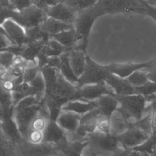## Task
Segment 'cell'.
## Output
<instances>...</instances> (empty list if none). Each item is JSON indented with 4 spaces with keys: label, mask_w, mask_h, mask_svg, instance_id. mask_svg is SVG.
<instances>
[{
    "label": "cell",
    "mask_w": 156,
    "mask_h": 156,
    "mask_svg": "<svg viewBox=\"0 0 156 156\" xmlns=\"http://www.w3.org/2000/svg\"><path fill=\"white\" fill-rule=\"evenodd\" d=\"M116 97L119 102L117 112L128 125L129 127L132 122L131 119L137 121L143 117L148 102L146 96L136 94Z\"/></svg>",
    "instance_id": "obj_1"
},
{
    "label": "cell",
    "mask_w": 156,
    "mask_h": 156,
    "mask_svg": "<svg viewBox=\"0 0 156 156\" xmlns=\"http://www.w3.org/2000/svg\"><path fill=\"white\" fill-rule=\"evenodd\" d=\"M88 146L94 155H119L123 150L116 135L103 133L97 129L88 134Z\"/></svg>",
    "instance_id": "obj_2"
},
{
    "label": "cell",
    "mask_w": 156,
    "mask_h": 156,
    "mask_svg": "<svg viewBox=\"0 0 156 156\" xmlns=\"http://www.w3.org/2000/svg\"><path fill=\"white\" fill-rule=\"evenodd\" d=\"M100 17L94 6L77 14L74 23L76 33V43L73 49L87 51V47L93 25Z\"/></svg>",
    "instance_id": "obj_3"
},
{
    "label": "cell",
    "mask_w": 156,
    "mask_h": 156,
    "mask_svg": "<svg viewBox=\"0 0 156 156\" xmlns=\"http://www.w3.org/2000/svg\"><path fill=\"white\" fill-rule=\"evenodd\" d=\"M145 2L138 0H98L96 5L104 15L139 14L146 15Z\"/></svg>",
    "instance_id": "obj_4"
},
{
    "label": "cell",
    "mask_w": 156,
    "mask_h": 156,
    "mask_svg": "<svg viewBox=\"0 0 156 156\" xmlns=\"http://www.w3.org/2000/svg\"><path fill=\"white\" fill-rule=\"evenodd\" d=\"M109 73L105 65H102L96 62L87 54L85 70L78 78L77 86L79 88L86 85L105 83Z\"/></svg>",
    "instance_id": "obj_5"
},
{
    "label": "cell",
    "mask_w": 156,
    "mask_h": 156,
    "mask_svg": "<svg viewBox=\"0 0 156 156\" xmlns=\"http://www.w3.org/2000/svg\"><path fill=\"white\" fill-rule=\"evenodd\" d=\"M42 107L40 104L30 107L22 111L15 112L13 119L16 122L20 133L24 140L28 141L31 130V125L34 119L39 115Z\"/></svg>",
    "instance_id": "obj_6"
},
{
    "label": "cell",
    "mask_w": 156,
    "mask_h": 156,
    "mask_svg": "<svg viewBox=\"0 0 156 156\" xmlns=\"http://www.w3.org/2000/svg\"><path fill=\"white\" fill-rule=\"evenodd\" d=\"M47 17L46 12L34 4L19 11L16 22L25 29L41 26Z\"/></svg>",
    "instance_id": "obj_7"
},
{
    "label": "cell",
    "mask_w": 156,
    "mask_h": 156,
    "mask_svg": "<svg viewBox=\"0 0 156 156\" xmlns=\"http://www.w3.org/2000/svg\"><path fill=\"white\" fill-rule=\"evenodd\" d=\"M43 133L42 142L54 145L57 150L65 147L69 143L66 132L55 120H48Z\"/></svg>",
    "instance_id": "obj_8"
},
{
    "label": "cell",
    "mask_w": 156,
    "mask_h": 156,
    "mask_svg": "<svg viewBox=\"0 0 156 156\" xmlns=\"http://www.w3.org/2000/svg\"><path fill=\"white\" fill-rule=\"evenodd\" d=\"M105 94L117 96L113 90L105 83L86 85L78 88L74 100L92 102Z\"/></svg>",
    "instance_id": "obj_9"
},
{
    "label": "cell",
    "mask_w": 156,
    "mask_h": 156,
    "mask_svg": "<svg viewBox=\"0 0 156 156\" xmlns=\"http://www.w3.org/2000/svg\"><path fill=\"white\" fill-rule=\"evenodd\" d=\"M155 59L144 62L111 63L105 65L108 71L122 78H126L136 71L154 66Z\"/></svg>",
    "instance_id": "obj_10"
},
{
    "label": "cell",
    "mask_w": 156,
    "mask_h": 156,
    "mask_svg": "<svg viewBox=\"0 0 156 156\" xmlns=\"http://www.w3.org/2000/svg\"><path fill=\"white\" fill-rule=\"evenodd\" d=\"M1 32L9 38L13 45L27 44L25 28L13 20L8 19L1 23Z\"/></svg>",
    "instance_id": "obj_11"
},
{
    "label": "cell",
    "mask_w": 156,
    "mask_h": 156,
    "mask_svg": "<svg viewBox=\"0 0 156 156\" xmlns=\"http://www.w3.org/2000/svg\"><path fill=\"white\" fill-rule=\"evenodd\" d=\"M149 136L145 132L133 126L129 127L123 133L117 135L119 141L125 149L140 145Z\"/></svg>",
    "instance_id": "obj_12"
},
{
    "label": "cell",
    "mask_w": 156,
    "mask_h": 156,
    "mask_svg": "<svg viewBox=\"0 0 156 156\" xmlns=\"http://www.w3.org/2000/svg\"><path fill=\"white\" fill-rule=\"evenodd\" d=\"M105 83L114 91L117 96H124L138 94L126 78H122L114 74L108 76Z\"/></svg>",
    "instance_id": "obj_13"
},
{
    "label": "cell",
    "mask_w": 156,
    "mask_h": 156,
    "mask_svg": "<svg viewBox=\"0 0 156 156\" xmlns=\"http://www.w3.org/2000/svg\"><path fill=\"white\" fill-rule=\"evenodd\" d=\"M77 12L61 1L58 4L49 8L46 11L47 17H51L67 24L74 25Z\"/></svg>",
    "instance_id": "obj_14"
},
{
    "label": "cell",
    "mask_w": 156,
    "mask_h": 156,
    "mask_svg": "<svg viewBox=\"0 0 156 156\" xmlns=\"http://www.w3.org/2000/svg\"><path fill=\"white\" fill-rule=\"evenodd\" d=\"M81 115L74 112L61 110L56 122L66 132L67 135L75 133L80 124Z\"/></svg>",
    "instance_id": "obj_15"
},
{
    "label": "cell",
    "mask_w": 156,
    "mask_h": 156,
    "mask_svg": "<svg viewBox=\"0 0 156 156\" xmlns=\"http://www.w3.org/2000/svg\"><path fill=\"white\" fill-rule=\"evenodd\" d=\"M116 97L105 94L96 100L100 114L111 119L119 106V102Z\"/></svg>",
    "instance_id": "obj_16"
},
{
    "label": "cell",
    "mask_w": 156,
    "mask_h": 156,
    "mask_svg": "<svg viewBox=\"0 0 156 156\" xmlns=\"http://www.w3.org/2000/svg\"><path fill=\"white\" fill-rule=\"evenodd\" d=\"M97 108L96 100L87 102L81 100H74L69 101L64 105L62 110L74 112L82 116Z\"/></svg>",
    "instance_id": "obj_17"
},
{
    "label": "cell",
    "mask_w": 156,
    "mask_h": 156,
    "mask_svg": "<svg viewBox=\"0 0 156 156\" xmlns=\"http://www.w3.org/2000/svg\"><path fill=\"white\" fill-rule=\"evenodd\" d=\"M87 54V51L77 49H73L70 51L71 66L74 73L78 78L85 70Z\"/></svg>",
    "instance_id": "obj_18"
},
{
    "label": "cell",
    "mask_w": 156,
    "mask_h": 156,
    "mask_svg": "<svg viewBox=\"0 0 156 156\" xmlns=\"http://www.w3.org/2000/svg\"><path fill=\"white\" fill-rule=\"evenodd\" d=\"M41 27L45 33L51 36L72 29L74 25L67 24L47 16L41 25Z\"/></svg>",
    "instance_id": "obj_19"
},
{
    "label": "cell",
    "mask_w": 156,
    "mask_h": 156,
    "mask_svg": "<svg viewBox=\"0 0 156 156\" xmlns=\"http://www.w3.org/2000/svg\"><path fill=\"white\" fill-rule=\"evenodd\" d=\"M1 132L13 142L18 144L24 140L20 133L13 117L1 121Z\"/></svg>",
    "instance_id": "obj_20"
},
{
    "label": "cell",
    "mask_w": 156,
    "mask_h": 156,
    "mask_svg": "<svg viewBox=\"0 0 156 156\" xmlns=\"http://www.w3.org/2000/svg\"><path fill=\"white\" fill-rule=\"evenodd\" d=\"M70 51L63 53L60 55L61 63L59 69L62 74L67 81L73 84L77 85L78 77L74 73L71 66L70 60Z\"/></svg>",
    "instance_id": "obj_21"
},
{
    "label": "cell",
    "mask_w": 156,
    "mask_h": 156,
    "mask_svg": "<svg viewBox=\"0 0 156 156\" xmlns=\"http://www.w3.org/2000/svg\"><path fill=\"white\" fill-rule=\"evenodd\" d=\"M51 37L66 48L73 49L76 43V33L74 27Z\"/></svg>",
    "instance_id": "obj_22"
},
{
    "label": "cell",
    "mask_w": 156,
    "mask_h": 156,
    "mask_svg": "<svg viewBox=\"0 0 156 156\" xmlns=\"http://www.w3.org/2000/svg\"><path fill=\"white\" fill-rule=\"evenodd\" d=\"M99 113L97 108L81 116L80 123L85 125L88 134L93 133L97 129V118Z\"/></svg>",
    "instance_id": "obj_23"
},
{
    "label": "cell",
    "mask_w": 156,
    "mask_h": 156,
    "mask_svg": "<svg viewBox=\"0 0 156 156\" xmlns=\"http://www.w3.org/2000/svg\"><path fill=\"white\" fill-rule=\"evenodd\" d=\"M129 149L136 152L137 155H153L156 150V140L151 135L140 145Z\"/></svg>",
    "instance_id": "obj_24"
},
{
    "label": "cell",
    "mask_w": 156,
    "mask_h": 156,
    "mask_svg": "<svg viewBox=\"0 0 156 156\" xmlns=\"http://www.w3.org/2000/svg\"><path fill=\"white\" fill-rule=\"evenodd\" d=\"M29 84L34 90V96L41 102L44 98L46 89L45 80L41 71L38 73L36 77Z\"/></svg>",
    "instance_id": "obj_25"
},
{
    "label": "cell",
    "mask_w": 156,
    "mask_h": 156,
    "mask_svg": "<svg viewBox=\"0 0 156 156\" xmlns=\"http://www.w3.org/2000/svg\"><path fill=\"white\" fill-rule=\"evenodd\" d=\"M17 145L18 144L7 137L1 132L0 156L17 155Z\"/></svg>",
    "instance_id": "obj_26"
},
{
    "label": "cell",
    "mask_w": 156,
    "mask_h": 156,
    "mask_svg": "<svg viewBox=\"0 0 156 156\" xmlns=\"http://www.w3.org/2000/svg\"><path fill=\"white\" fill-rule=\"evenodd\" d=\"M98 0H63L62 2L77 13L92 8Z\"/></svg>",
    "instance_id": "obj_27"
},
{
    "label": "cell",
    "mask_w": 156,
    "mask_h": 156,
    "mask_svg": "<svg viewBox=\"0 0 156 156\" xmlns=\"http://www.w3.org/2000/svg\"><path fill=\"white\" fill-rule=\"evenodd\" d=\"M130 126L136 128L150 136L152 133L151 114H149L139 120L131 122Z\"/></svg>",
    "instance_id": "obj_28"
},
{
    "label": "cell",
    "mask_w": 156,
    "mask_h": 156,
    "mask_svg": "<svg viewBox=\"0 0 156 156\" xmlns=\"http://www.w3.org/2000/svg\"><path fill=\"white\" fill-rule=\"evenodd\" d=\"M126 78L134 87L143 86L149 81L147 73L143 69L134 72Z\"/></svg>",
    "instance_id": "obj_29"
},
{
    "label": "cell",
    "mask_w": 156,
    "mask_h": 156,
    "mask_svg": "<svg viewBox=\"0 0 156 156\" xmlns=\"http://www.w3.org/2000/svg\"><path fill=\"white\" fill-rule=\"evenodd\" d=\"M128 128V125L125 122L121 116L120 115V117H118L115 116L114 115H113L111 117L110 132L112 134L117 136L123 133Z\"/></svg>",
    "instance_id": "obj_30"
},
{
    "label": "cell",
    "mask_w": 156,
    "mask_h": 156,
    "mask_svg": "<svg viewBox=\"0 0 156 156\" xmlns=\"http://www.w3.org/2000/svg\"><path fill=\"white\" fill-rule=\"evenodd\" d=\"M40 102L34 96H29L23 98L14 106V113L22 111L30 107L40 104Z\"/></svg>",
    "instance_id": "obj_31"
},
{
    "label": "cell",
    "mask_w": 156,
    "mask_h": 156,
    "mask_svg": "<svg viewBox=\"0 0 156 156\" xmlns=\"http://www.w3.org/2000/svg\"><path fill=\"white\" fill-rule=\"evenodd\" d=\"M97 129L103 133H111V119L99 113L97 118Z\"/></svg>",
    "instance_id": "obj_32"
},
{
    "label": "cell",
    "mask_w": 156,
    "mask_h": 156,
    "mask_svg": "<svg viewBox=\"0 0 156 156\" xmlns=\"http://www.w3.org/2000/svg\"><path fill=\"white\" fill-rule=\"evenodd\" d=\"M15 56L14 54L9 51H1V66H3L7 70H9L12 66Z\"/></svg>",
    "instance_id": "obj_33"
},
{
    "label": "cell",
    "mask_w": 156,
    "mask_h": 156,
    "mask_svg": "<svg viewBox=\"0 0 156 156\" xmlns=\"http://www.w3.org/2000/svg\"><path fill=\"white\" fill-rule=\"evenodd\" d=\"M138 94L146 97L156 94V83L149 81L147 83L140 87H135Z\"/></svg>",
    "instance_id": "obj_34"
},
{
    "label": "cell",
    "mask_w": 156,
    "mask_h": 156,
    "mask_svg": "<svg viewBox=\"0 0 156 156\" xmlns=\"http://www.w3.org/2000/svg\"><path fill=\"white\" fill-rule=\"evenodd\" d=\"M41 71V69L38 65L30 68L26 67L23 73L24 82L29 83L32 81Z\"/></svg>",
    "instance_id": "obj_35"
},
{
    "label": "cell",
    "mask_w": 156,
    "mask_h": 156,
    "mask_svg": "<svg viewBox=\"0 0 156 156\" xmlns=\"http://www.w3.org/2000/svg\"><path fill=\"white\" fill-rule=\"evenodd\" d=\"M12 6L17 10L20 11L34 4L33 0H11Z\"/></svg>",
    "instance_id": "obj_36"
},
{
    "label": "cell",
    "mask_w": 156,
    "mask_h": 156,
    "mask_svg": "<svg viewBox=\"0 0 156 156\" xmlns=\"http://www.w3.org/2000/svg\"><path fill=\"white\" fill-rule=\"evenodd\" d=\"M43 138V131L32 129L29 133L28 141L34 144H38L42 142Z\"/></svg>",
    "instance_id": "obj_37"
},
{
    "label": "cell",
    "mask_w": 156,
    "mask_h": 156,
    "mask_svg": "<svg viewBox=\"0 0 156 156\" xmlns=\"http://www.w3.org/2000/svg\"><path fill=\"white\" fill-rule=\"evenodd\" d=\"M16 85L11 79H8L3 82H1V88L8 92H12L15 89Z\"/></svg>",
    "instance_id": "obj_38"
},
{
    "label": "cell",
    "mask_w": 156,
    "mask_h": 156,
    "mask_svg": "<svg viewBox=\"0 0 156 156\" xmlns=\"http://www.w3.org/2000/svg\"><path fill=\"white\" fill-rule=\"evenodd\" d=\"M13 45L9 38L2 32H1V50L6 49L11 45Z\"/></svg>",
    "instance_id": "obj_39"
},
{
    "label": "cell",
    "mask_w": 156,
    "mask_h": 156,
    "mask_svg": "<svg viewBox=\"0 0 156 156\" xmlns=\"http://www.w3.org/2000/svg\"><path fill=\"white\" fill-rule=\"evenodd\" d=\"M143 70L147 73L149 81L156 83V66H151Z\"/></svg>",
    "instance_id": "obj_40"
},
{
    "label": "cell",
    "mask_w": 156,
    "mask_h": 156,
    "mask_svg": "<svg viewBox=\"0 0 156 156\" xmlns=\"http://www.w3.org/2000/svg\"><path fill=\"white\" fill-rule=\"evenodd\" d=\"M145 6L147 9L146 15L151 17L156 22V6L151 5L147 2Z\"/></svg>",
    "instance_id": "obj_41"
},
{
    "label": "cell",
    "mask_w": 156,
    "mask_h": 156,
    "mask_svg": "<svg viewBox=\"0 0 156 156\" xmlns=\"http://www.w3.org/2000/svg\"><path fill=\"white\" fill-rule=\"evenodd\" d=\"M0 78H1V82H3L7 79H9V71L2 66H1Z\"/></svg>",
    "instance_id": "obj_42"
},
{
    "label": "cell",
    "mask_w": 156,
    "mask_h": 156,
    "mask_svg": "<svg viewBox=\"0 0 156 156\" xmlns=\"http://www.w3.org/2000/svg\"><path fill=\"white\" fill-rule=\"evenodd\" d=\"M10 8H14L12 6L11 0H1V9Z\"/></svg>",
    "instance_id": "obj_43"
},
{
    "label": "cell",
    "mask_w": 156,
    "mask_h": 156,
    "mask_svg": "<svg viewBox=\"0 0 156 156\" xmlns=\"http://www.w3.org/2000/svg\"><path fill=\"white\" fill-rule=\"evenodd\" d=\"M154 66H156V59H155V62H154Z\"/></svg>",
    "instance_id": "obj_44"
},
{
    "label": "cell",
    "mask_w": 156,
    "mask_h": 156,
    "mask_svg": "<svg viewBox=\"0 0 156 156\" xmlns=\"http://www.w3.org/2000/svg\"><path fill=\"white\" fill-rule=\"evenodd\" d=\"M154 100L156 102V94L155 95V99H154Z\"/></svg>",
    "instance_id": "obj_45"
},
{
    "label": "cell",
    "mask_w": 156,
    "mask_h": 156,
    "mask_svg": "<svg viewBox=\"0 0 156 156\" xmlns=\"http://www.w3.org/2000/svg\"><path fill=\"white\" fill-rule=\"evenodd\" d=\"M62 1H63V0H62Z\"/></svg>",
    "instance_id": "obj_46"
}]
</instances>
